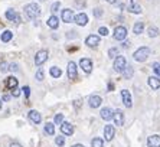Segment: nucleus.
<instances>
[{
  "instance_id": "f257e3e1",
  "label": "nucleus",
  "mask_w": 160,
  "mask_h": 147,
  "mask_svg": "<svg viewBox=\"0 0 160 147\" xmlns=\"http://www.w3.org/2000/svg\"><path fill=\"white\" fill-rule=\"evenodd\" d=\"M40 13H42V12H40V7L38 3H29V5H26V7H25V14H26L27 19H30V20L39 17Z\"/></svg>"
},
{
  "instance_id": "f03ea898",
  "label": "nucleus",
  "mask_w": 160,
  "mask_h": 147,
  "mask_svg": "<svg viewBox=\"0 0 160 147\" xmlns=\"http://www.w3.org/2000/svg\"><path fill=\"white\" fill-rule=\"evenodd\" d=\"M149 55H150V49L146 46H141L134 52L133 58H134V61H137V62H144V61L149 58Z\"/></svg>"
},
{
  "instance_id": "7ed1b4c3",
  "label": "nucleus",
  "mask_w": 160,
  "mask_h": 147,
  "mask_svg": "<svg viewBox=\"0 0 160 147\" xmlns=\"http://www.w3.org/2000/svg\"><path fill=\"white\" fill-rule=\"evenodd\" d=\"M128 65L127 64V59L123 56V55H118L115 59H114V71H117V72H121L126 69V67Z\"/></svg>"
},
{
  "instance_id": "20e7f679",
  "label": "nucleus",
  "mask_w": 160,
  "mask_h": 147,
  "mask_svg": "<svg viewBox=\"0 0 160 147\" xmlns=\"http://www.w3.org/2000/svg\"><path fill=\"white\" fill-rule=\"evenodd\" d=\"M113 36L115 40H121V42H123V40L127 38V29L124 26H117L114 29Z\"/></svg>"
},
{
  "instance_id": "39448f33",
  "label": "nucleus",
  "mask_w": 160,
  "mask_h": 147,
  "mask_svg": "<svg viewBox=\"0 0 160 147\" xmlns=\"http://www.w3.org/2000/svg\"><path fill=\"white\" fill-rule=\"evenodd\" d=\"M61 17H62V20H64L65 23H72V22H75V14H74V12L71 9H64L62 13H61Z\"/></svg>"
},
{
  "instance_id": "423d86ee",
  "label": "nucleus",
  "mask_w": 160,
  "mask_h": 147,
  "mask_svg": "<svg viewBox=\"0 0 160 147\" xmlns=\"http://www.w3.org/2000/svg\"><path fill=\"white\" fill-rule=\"evenodd\" d=\"M48 51L46 49H43V51H39L38 54H36V56H35V64L38 65V67H40L42 64H45L48 61Z\"/></svg>"
},
{
  "instance_id": "0eeeda50",
  "label": "nucleus",
  "mask_w": 160,
  "mask_h": 147,
  "mask_svg": "<svg viewBox=\"0 0 160 147\" xmlns=\"http://www.w3.org/2000/svg\"><path fill=\"white\" fill-rule=\"evenodd\" d=\"M67 74H68V78H69V80H75V78H78V69H77V64H75V62L71 61V62L68 64Z\"/></svg>"
},
{
  "instance_id": "6e6552de",
  "label": "nucleus",
  "mask_w": 160,
  "mask_h": 147,
  "mask_svg": "<svg viewBox=\"0 0 160 147\" xmlns=\"http://www.w3.org/2000/svg\"><path fill=\"white\" fill-rule=\"evenodd\" d=\"M80 67L82 68L84 72L89 74L93 71V61L89 59V58H82V59L80 61Z\"/></svg>"
},
{
  "instance_id": "1a4fd4ad",
  "label": "nucleus",
  "mask_w": 160,
  "mask_h": 147,
  "mask_svg": "<svg viewBox=\"0 0 160 147\" xmlns=\"http://www.w3.org/2000/svg\"><path fill=\"white\" fill-rule=\"evenodd\" d=\"M115 136V128L111 126V124H107L105 128H104V140L111 141Z\"/></svg>"
},
{
  "instance_id": "9d476101",
  "label": "nucleus",
  "mask_w": 160,
  "mask_h": 147,
  "mask_svg": "<svg viewBox=\"0 0 160 147\" xmlns=\"http://www.w3.org/2000/svg\"><path fill=\"white\" fill-rule=\"evenodd\" d=\"M85 45L89 48H95L100 45V36L98 35H89L85 39Z\"/></svg>"
},
{
  "instance_id": "9b49d317",
  "label": "nucleus",
  "mask_w": 160,
  "mask_h": 147,
  "mask_svg": "<svg viewBox=\"0 0 160 147\" xmlns=\"http://www.w3.org/2000/svg\"><path fill=\"white\" fill-rule=\"evenodd\" d=\"M113 120L115 126H123L124 124V114L121 110H115L113 113Z\"/></svg>"
},
{
  "instance_id": "f8f14e48",
  "label": "nucleus",
  "mask_w": 160,
  "mask_h": 147,
  "mask_svg": "<svg viewBox=\"0 0 160 147\" xmlns=\"http://www.w3.org/2000/svg\"><path fill=\"white\" fill-rule=\"evenodd\" d=\"M121 100H123V102H124V105H126L127 108H131L133 100H131V95H130V92H128L127 89H123V91H121Z\"/></svg>"
},
{
  "instance_id": "ddd939ff",
  "label": "nucleus",
  "mask_w": 160,
  "mask_h": 147,
  "mask_svg": "<svg viewBox=\"0 0 160 147\" xmlns=\"http://www.w3.org/2000/svg\"><path fill=\"white\" fill-rule=\"evenodd\" d=\"M101 102H102V98L100 95H91L88 98V105L91 108H98L101 105Z\"/></svg>"
},
{
  "instance_id": "4468645a",
  "label": "nucleus",
  "mask_w": 160,
  "mask_h": 147,
  "mask_svg": "<svg viewBox=\"0 0 160 147\" xmlns=\"http://www.w3.org/2000/svg\"><path fill=\"white\" fill-rule=\"evenodd\" d=\"M74 130H75V128H74V126L71 123H65V121H64V123L61 124V133L65 134V136H72Z\"/></svg>"
},
{
  "instance_id": "2eb2a0df",
  "label": "nucleus",
  "mask_w": 160,
  "mask_h": 147,
  "mask_svg": "<svg viewBox=\"0 0 160 147\" xmlns=\"http://www.w3.org/2000/svg\"><path fill=\"white\" fill-rule=\"evenodd\" d=\"M6 17H7V20H12V22H14V23H19L20 22V16L16 13L14 9H7L6 10Z\"/></svg>"
},
{
  "instance_id": "dca6fc26",
  "label": "nucleus",
  "mask_w": 160,
  "mask_h": 147,
  "mask_svg": "<svg viewBox=\"0 0 160 147\" xmlns=\"http://www.w3.org/2000/svg\"><path fill=\"white\" fill-rule=\"evenodd\" d=\"M29 120L35 123V124H39L40 121H42V115H40L39 111H36V110H30L29 111Z\"/></svg>"
},
{
  "instance_id": "f3484780",
  "label": "nucleus",
  "mask_w": 160,
  "mask_h": 147,
  "mask_svg": "<svg viewBox=\"0 0 160 147\" xmlns=\"http://www.w3.org/2000/svg\"><path fill=\"white\" fill-rule=\"evenodd\" d=\"M147 146L149 147H160V136L154 134V136H150L147 139Z\"/></svg>"
},
{
  "instance_id": "a211bd4d",
  "label": "nucleus",
  "mask_w": 160,
  "mask_h": 147,
  "mask_svg": "<svg viewBox=\"0 0 160 147\" xmlns=\"http://www.w3.org/2000/svg\"><path fill=\"white\" fill-rule=\"evenodd\" d=\"M113 113L114 111H111V108H108V107H105V108H102L101 110V118L102 120H105V121H108V120H111L113 118Z\"/></svg>"
},
{
  "instance_id": "6ab92c4d",
  "label": "nucleus",
  "mask_w": 160,
  "mask_h": 147,
  "mask_svg": "<svg viewBox=\"0 0 160 147\" xmlns=\"http://www.w3.org/2000/svg\"><path fill=\"white\" fill-rule=\"evenodd\" d=\"M75 22H77V25H80V26H85V25L88 23V16L85 13L77 14V17H75Z\"/></svg>"
},
{
  "instance_id": "aec40b11",
  "label": "nucleus",
  "mask_w": 160,
  "mask_h": 147,
  "mask_svg": "<svg viewBox=\"0 0 160 147\" xmlns=\"http://www.w3.org/2000/svg\"><path fill=\"white\" fill-rule=\"evenodd\" d=\"M48 26L51 27V29H58V26H59V19H58L55 14H52V16L48 19Z\"/></svg>"
},
{
  "instance_id": "412c9836",
  "label": "nucleus",
  "mask_w": 160,
  "mask_h": 147,
  "mask_svg": "<svg viewBox=\"0 0 160 147\" xmlns=\"http://www.w3.org/2000/svg\"><path fill=\"white\" fill-rule=\"evenodd\" d=\"M149 85L152 89H159L160 88V80L159 78H156V77H150L149 78Z\"/></svg>"
},
{
  "instance_id": "4be33fe9",
  "label": "nucleus",
  "mask_w": 160,
  "mask_h": 147,
  "mask_svg": "<svg viewBox=\"0 0 160 147\" xmlns=\"http://www.w3.org/2000/svg\"><path fill=\"white\" fill-rule=\"evenodd\" d=\"M12 38H13V32H12V30H5V32L2 33V42H3V43L10 42Z\"/></svg>"
},
{
  "instance_id": "5701e85b",
  "label": "nucleus",
  "mask_w": 160,
  "mask_h": 147,
  "mask_svg": "<svg viewBox=\"0 0 160 147\" xmlns=\"http://www.w3.org/2000/svg\"><path fill=\"white\" fill-rule=\"evenodd\" d=\"M6 85H7V88L14 89V88L17 87V78H14V77H9L7 81H6Z\"/></svg>"
},
{
  "instance_id": "b1692460",
  "label": "nucleus",
  "mask_w": 160,
  "mask_h": 147,
  "mask_svg": "<svg viewBox=\"0 0 160 147\" xmlns=\"http://www.w3.org/2000/svg\"><path fill=\"white\" fill-rule=\"evenodd\" d=\"M128 12H130V13L139 14V13H141V6L137 5V3H131V5L128 6Z\"/></svg>"
},
{
  "instance_id": "393cba45",
  "label": "nucleus",
  "mask_w": 160,
  "mask_h": 147,
  "mask_svg": "<svg viewBox=\"0 0 160 147\" xmlns=\"http://www.w3.org/2000/svg\"><path fill=\"white\" fill-rule=\"evenodd\" d=\"M143 30H144V25L141 23V22H137V23H134V26H133V32L136 35H140L143 33Z\"/></svg>"
},
{
  "instance_id": "a878e982",
  "label": "nucleus",
  "mask_w": 160,
  "mask_h": 147,
  "mask_svg": "<svg viewBox=\"0 0 160 147\" xmlns=\"http://www.w3.org/2000/svg\"><path fill=\"white\" fill-rule=\"evenodd\" d=\"M49 74H51L52 78H59L61 75H62V71H61L58 67H52L51 69H49Z\"/></svg>"
},
{
  "instance_id": "bb28decb",
  "label": "nucleus",
  "mask_w": 160,
  "mask_h": 147,
  "mask_svg": "<svg viewBox=\"0 0 160 147\" xmlns=\"http://www.w3.org/2000/svg\"><path fill=\"white\" fill-rule=\"evenodd\" d=\"M45 133L48 136H53L55 134V126H53L52 123H46L45 124Z\"/></svg>"
},
{
  "instance_id": "cd10ccee",
  "label": "nucleus",
  "mask_w": 160,
  "mask_h": 147,
  "mask_svg": "<svg viewBox=\"0 0 160 147\" xmlns=\"http://www.w3.org/2000/svg\"><path fill=\"white\" fill-rule=\"evenodd\" d=\"M91 146L93 147H104V140L100 139V137H95V139H93V141H91Z\"/></svg>"
},
{
  "instance_id": "c85d7f7f",
  "label": "nucleus",
  "mask_w": 160,
  "mask_h": 147,
  "mask_svg": "<svg viewBox=\"0 0 160 147\" xmlns=\"http://www.w3.org/2000/svg\"><path fill=\"white\" fill-rule=\"evenodd\" d=\"M123 75L126 77L127 80H130V78L133 77V68L130 67V65H127V67H126V69L123 71Z\"/></svg>"
},
{
  "instance_id": "c756f323",
  "label": "nucleus",
  "mask_w": 160,
  "mask_h": 147,
  "mask_svg": "<svg viewBox=\"0 0 160 147\" xmlns=\"http://www.w3.org/2000/svg\"><path fill=\"white\" fill-rule=\"evenodd\" d=\"M157 35H159V29H157V27H154V26L149 27V36H150V38H156Z\"/></svg>"
},
{
  "instance_id": "7c9ffc66",
  "label": "nucleus",
  "mask_w": 160,
  "mask_h": 147,
  "mask_svg": "<svg viewBox=\"0 0 160 147\" xmlns=\"http://www.w3.org/2000/svg\"><path fill=\"white\" fill-rule=\"evenodd\" d=\"M108 56H110L111 59H115V58L118 56V49H117V48H111V49L108 51Z\"/></svg>"
},
{
  "instance_id": "2f4dec72",
  "label": "nucleus",
  "mask_w": 160,
  "mask_h": 147,
  "mask_svg": "<svg viewBox=\"0 0 160 147\" xmlns=\"http://www.w3.org/2000/svg\"><path fill=\"white\" fill-rule=\"evenodd\" d=\"M55 143H56V146H65V136H58L56 139H55Z\"/></svg>"
},
{
  "instance_id": "473e14b6",
  "label": "nucleus",
  "mask_w": 160,
  "mask_h": 147,
  "mask_svg": "<svg viewBox=\"0 0 160 147\" xmlns=\"http://www.w3.org/2000/svg\"><path fill=\"white\" fill-rule=\"evenodd\" d=\"M35 77H36V81H42L43 80V77H45V74H43V71L39 68V69L36 71V75H35Z\"/></svg>"
},
{
  "instance_id": "72a5a7b5",
  "label": "nucleus",
  "mask_w": 160,
  "mask_h": 147,
  "mask_svg": "<svg viewBox=\"0 0 160 147\" xmlns=\"http://www.w3.org/2000/svg\"><path fill=\"white\" fill-rule=\"evenodd\" d=\"M64 123V115L62 114H56L55 115V124H62Z\"/></svg>"
},
{
  "instance_id": "f704fd0d",
  "label": "nucleus",
  "mask_w": 160,
  "mask_h": 147,
  "mask_svg": "<svg viewBox=\"0 0 160 147\" xmlns=\"http://www.w3.org/2000/svg\"><path fill=\"white\" fill-rule=\"evenodd\" d=\"M59 6H61V3H59V2H55V3L52 5V7H51L52 13H55V12H58V10H59Z\"/></svg>"
},
{
  "instance_id": "c9c22d12",
  "label": "nucleus",
  "mask_w": 160,
  "mask_h": 147,
  "mask_svg": "<svg viewBox=\"0 0 160 147\" xmlns=\"http://www.w3.org/2000/svg\"><path fill=\"white\" fill-rule=\"evenodd\" d=\"M0 71H2V72H6V71H9V65H7L6 62H2V64H0Z\"/></svg>"
},
{
  "instance_id": "e433bc0d",
  "label": "nucleus",
  "mask_w": 160,
  "mask_h": 147,
  "mask_svg": "<svg viewBox=\"0 0 160 147\" xmlns=\"http://www.w3.org/2000/svg\"><path fill=\"white\" fill-rule=\"evenodd\" d=\"M94 16H95V17H101V16H102V10L98 9V7H95V9H94Z\"/></svg>"
},
{
  "instance_id": "4c0bfd02",
  "label": "nucleus",
  "mask_w": 160,
  "mask_h": 147,
  "mask_svg": "<svg viewBox=\"0 0 160 147\" xmlns=\"http://www.w3.org/2000/svg\"><path fill=\"white\" fill-rule=\"evenodd\" d=\"M98 32H100L101 36H107V35H108V29H107V27H104V26H101Z\"/></svg>"
},
{
  "instance_id": "58836bf2",
  "label": "nucleus",
  "mask_w": 160,
  "mask_h": 147,
  "mask_svg": "<svg viewBox=\"0 0 160 147\" xmlns=\"http://www.w3.org/2000/svg\"><path fill=\"white\" fill-rule=\"evenodd\" d=\"M153 69H154V72H156V75L160 77V64H153Z\"/></svg>"
},
{
  "instance_id": "ea45409f",
  "label": "nucleus",
  "mask_w": 160,
  "mask_h": 147,
  "mask_svg": "<svg viewBox=\"0 0 160 147\" xmlns=\"http://www.w3.org/2000/svg\"><path fill=\"white\" fill-rule=\"evenodd\" d=\"M23 92H25V97L29 98V95H30V88H29V87H23Z\"/></svg>"
},
{
  "instance_id": "a19ab883",
  "label": "nucleus",
  "mask_w": 160,
  "mask_h": 147,
  "mask_svg": "<svg viewBox=\"0 0 160 147\" xmlns=\"http://www.w3.org/2000/svg\"><path fill=\"white\" fill-rule=\"evenodd\" d=\"M12 95H13V97H19V95H20V89L14 88L13 91H12Z\"/></svg>"
},
{
  "instance_id": "79ce46f5",
  "label": "nucleus",
  "mask_w": 160,
  "mask_h": 147,
  "mask_svg": "<svg viewBox=\"0 0 160 147\" xmlns=\"http://www.w3.org/2000/svg\"><path fill=\"white\" fill-rule=\"evenodd\" d=\"M10 98H12V95H9V94H5V95H3V100L2 101H10Z\"/></svg>"
},
{
  "instance_id": "37998d69",
  "label": "nucleus",
  "mask_w": 160,
  "mask_h": 147,
  "mask_svg": "<svg viewBox=\"0 0 160 147\" xmlns=\"http://www.w3.org/2000/svg\"><path fill=\"white\" fill-rule=\"evenodd\" d=\"M9 69H10V71H17V65H16V64H12V65L9 67Z\"/></svg>"
},
{
  "instance_id": "c03bdc74",
  "label": "nucleus",
  "mask_w": 160,
  "mask_h": 147,
  "mask_svg": "<svg viewBox=\"0 0 160 147\" xmlns=\"http://www.w3.org/2000/svg\"><path fill=\"white\" fill-rule=\"evenodd\" d=\"M107 3H111V5H114V3H117V0H105Z\"/></svg>"
},
{
  "instance_id": "a18cd8bd",
  "label": "nucleus",
  "mask_w": 160,
  "mask_h": 147,
  "mask_svg": "<svg viewBox=\"0 0 160 147\" xmlns=\"http://www.w3.org/2000/svg\"><path fill=\"white\" fill-rule=\"evenodd\" d=\"M130 46V42H128V40H126V42H124V48H128Z\"/></svg>"
},
{
  "instance_id": "49530a36",
  "label": "nucleus",
  "mask_w": 160,
  "mask_h": 147,
  "mask_svg": "<svg viewBox=\"0 0 160 147\" xmlns=\"http://www.w3.org/2000/svg\"><path fill=\"white\" fill-rule=\"evenodd\" d=\"M113 88H114V85L113 84H110V85H108V91H113Z\"/></svg>"
},
{
  "instance_id": "de8ad7c7",
  "label": "nucleus",
  "mask_w": 160,
  "mask_h": 147,
  "mask_svg": "<svg viewBox=\"0 0 160 147\" xmlns=\"http://www.w3.org/2000/svg\"><path fill=\"white\" fill-rule=\"evenodd\" d=\"M10 147H22V146H20V144H17V143H13Z\"/></svg>"
},
{
  "instance_id": "09e8293b",
  "label": "nucleus",
  "mask_w": 160,
  "mask_h": 147,
  "mask_svg": "<svg viewBox=\"0 0 160 147\" xmlns=\"http://www.w3.org/2000/svg\"><path fill=\"white\" fill-rule=\"evenodd\" d=\"M72 147H84V146H82V144H74Z\"/></svg>"
},
{
  "instance_id": "8fccbe9b",
  "label": "nucleus",
  "mask_w": 160,
  "mask_h": 147,
  "mask_svg": "<svg viewBox=\"0 0 160 147\" xmlns=\"http://www.w3.org/2000/svg\"><path fill=\"white\" fill-rule=\"evenodd\" d=\"M0 110H2V100H0Z\"/></svg>"
},
{
  "instance_id": "3c124183",
  "label": "nucleus",
  "mask_w": 160,
  "mask_h": 147,
  "mask_svg": "<svg viewBox=\"0 0 160 147\" xmlns=\"http://www.w3.org/2000/svg\"><path fill=\"white\" fill-rule=\"evenodd\" d=\"M42 2H45V0H42Z\"/></svg>"
}]
</instances>
